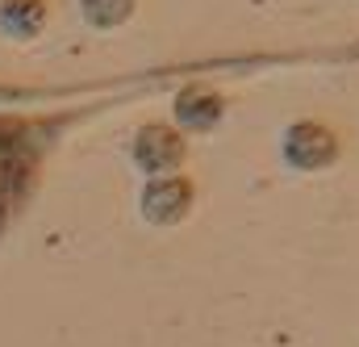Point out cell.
<instances>
[{
	"mask_svg": "<svg viewBox=\"0 0 359 347\" xmlns=\"http://www.w3.org/2000/svg\"><path fill=\"white\" fill-rule=\"evenodd\" d=\"M180 117H184L188 126H196V130H201L209 117H217V100H213V96H205V100H192V96H188V100L180 105Z\"/></svg>",
	"mask_w": 359,
	"mask_h": 347,
	"instance_id": "cell-3",
	"label": "cell"
},
{
	"mask_svg": "<svg viewBox=\"0 0 359 347\" xmlns=\"http://www.w3.org/2000/svg\"><path fill=\"white\" fill-rule=\"evenodd\" d=\"M38 138L29 122L21 117H0V235L17 218V209L29 201L34 180H38Z\"/></svg>",
	"mask_w": 359,
	"mask_h": 347,
	"instance_id": "cell-1",
	"label": "cell"
},
{
	"mask_svg": "<svg viewBox=\"0 0 359 347\" xmlns=\"http://www.w3.org/2000/svg\"><path fill=\"white\" fill-rule=\"evenodd\" d=\"M180 155V147H176V138L172 134H163V130H147L142 138H138V159L142 164H172Z\"/></svg>",
	"mask_w": 359,
	"mask_h": 347,
	"instance_id": "cell-2",
	"label": "cell"
}]
</instances>
